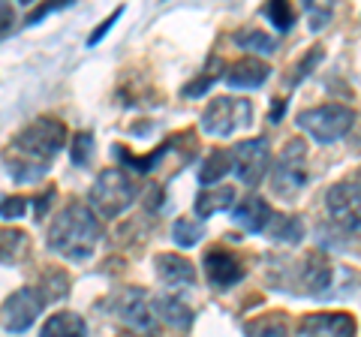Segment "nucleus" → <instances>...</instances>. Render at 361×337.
<instances>
[{"mask_svg": "<svg viewBox=\"0 0 361 337\" xmlns=\"http://www.w3.org/2000/svg\"><path fill=\"white\" fill-rule=\"evenodd\" d=\"M66 142V123L58 118H39L27 123L9 145L6 166L16 181H37V178L49 168L54 154L63 148Z\"/></svg>", "mask_w": 361, "mask_h": 337, "instance_id": "f257e3e1", "label": "nucleus"}, {"mask_svg": "<svg viewBox=\"0 0 361 337\" xmlns=\"http://www.w3.org/2000/svg\"><path fill=\"white\" fill-rule=\"evenodd\" d=\"M99 220L85 202H70L49 226V247L63 259H87L99 241Z\"/></svg>", "mask_w": 361, "mask_h": 337, "instance_id": "f03ea898", "label": "nucleus"}, {"mask_svg": "<svg viewBox=\"0 0 361 337\" xmlns=\"http://www.w3.org/2000/svg\"><path fill=\"white\" fill-rule=\"evenodd\" d=\"M133 199H135V187L123 168H106L90 187V211H97L106 220H115L121 211H127Z\"/></svg>", "mask_w": 361, "mask_h": 337, "instance_id": "7ed1b4c3", "label": "nucleus"}, {"mask_svg": "<svg viewBox=\"0 0 361 337\" xmlns=\"http://www.w3.org/2000/svg\"><path fill=\"white\" fill-rule=\"evenodd\" d=\"M353 123H355V111L341 103H325L298 115V127L307 130L319 145H331L337 139H343L353 130Z\"/></svg>", "mask_w": 361, "mask_h": 337, "instance_id": "20e7f679", "label": "nucleus"}, {"mask_svg": "<svg viewBox=\"0 0 361 337\" xmlns=\"http://www.w3.org/2000/svg\"><path fill=\"white\" fill-rule=\"evenodd\" d=\"M253 121V106L241 97H220V99H211V106L205 109L202 115V130L208 136H232L235 130L247 127Z\"/></svg>", "mask_w": 361, "mask_h": 337, "instance_id": "39448f33", "label": "nucleus"}, {"mask_svg": "<svg viewBox=\"0 0 361 337\" xmlns=\"http://www.w3.org/2000/svg\"><path fill=\"white\" fill-rule=\"evenodd\" d=\"M304 157H307V148H304L301 139L286 142V148L280 151L277 166H274V172H271V190H274L280 199H295L301 193V187L307 184Z\"/></svg>", "mask_w": 361, "mask_h": 337, "instance_id": "423d86ee", "label": "nucleus"}, {"mask_svg": "<svg viewBox=\"0 0 361 337\" xmlns=\"http://www.w3.org/2000/svg\"><path fill=\"white\" fill-rule=\"evenodd\" d=\"M45 301H49V295H45L42 289H33V286H25V289L13 292V295L4 301V307H0V317H4V329H6L9 334L27 331L30 325L37 322L39 313H42Z\"/></svg>", "mask_w": 361, "mask_h": 337, "instance_id": "0eeeda50", "label": "nucleus"}, {"mask_svg": "<svg viewBox=\"0 0 361 337\" xmlns=\"http://www.w3.org/2000/svg\"><path fill=\"white\" fill-rule=\"evenodd\" d=\"M232 154V168L238 175V181L247 187H256L259 181L265 178L268 172V163H271V151H268V139L256 136V139H244L238 142Z\"/></svg>", "mask_w": 361, "mask_h": 337, "instance_id": "6e6552de", "label": "nucleus"}, {"mask_svg": "<svg viewBox=\"0 0 361 337\" xmlns=\"http://www.w3.org/2000/svg\"><path fill=\"white\" fill-rule=\"evenodd\" d=\"M329 214L341 223L343 229L361 235V187L355 181H341L329 190Z\"/></svg>", "mask_w": 361, "mask_h": 337, "instance_id": "1a4fd4ad", "label": "nucleus"}, {"mask_svg": "<svg viewBox=\"0 0 361 337\" xmlns=\"http://www.w3.org/2000/svg\"><path fill=\"white\" fill-rule=\"evenodd\" d=\"M118 317L133 334L139 337H157V313L154 305H148L142 289H127L118 301Z\"/></svg>", "mask_w": 361, "mask_h": 337, "instance_id": "9d476101", "label": "nucleus"}, {"mask_svg": "<svg viewBox=\"0 0 361 337\" xmlns=\"http://www.w3.org/2000/svg\"><path fill=\"white\" fill-rule=\"evenodd\" d=\"M304 337H355V319L349 313H310L301 319Z\"/></svg>", "mask_w": 361, "mask_h": 337, "instance_id": "9b49d317", "label": "nucleus"}, {"mask_svg": "<svg viewBox=\"0 0 361 337\" xmlns=\"http://www.w3.org/2000/svg\"><path fill=\"white\" fill-rule=\"evenodd\" d=\"M154 271L169 286H193L196 283L193 262L184 259V256H178V253H160L154 259Z\"/></svg>", "mask_w": 361, "mask_h": 337, "instance_id": "f8f14e48", "label": "nucleus"}, {"mask_svg": "<svg viewBox=\"0 0 361 337\" xmlns=\"http://www.w3.org/2000/svg\"><path fill=\"white\" fill-rule=\"evenodd\" d=\"M298 280L307 295H322V292L331 286V262L325 259L322 253H307L301 262Z\"/></svg>", "mask_w": 361, "mask_h": 337, "instance_id": "ddd939ff", "label": "nucleus"}, {"mask_svg": "<svg viewBox=\"0 0 361 337\" xmlns=\"http://www.w3.org/2000/svg\"><path fill=\"white\" fill-rule=\"evenodd\" d=\"M271 75V66L259 58H244L238 63H232L226 70V85L229 87H241V91H250V87H262Z\"/></svg>", "mask_w": 361, "mask_h": 337, "instance_id": "4468645a", "label": "nucleus"}, {"mask_svg": "<svg viewBox=\"0 0 361 337\" xmlns=\"http://www.w3.org/2000/svg\"><path fill=\"white\" fill-rule=\"evenodd\" d=\"M205 274H208V280L214 286H220V289H226V286H235L238 280L244 277V268H241V262L235 259L232 253H226V250H211L208 256H205Z\"/></svg>", "mask_w": 361, "mask_h": 337, "instance_id": "2eb2a0df", "label": "nucleus"}, {"mask_svg": "<svg viewBox=\"0 0 361 337\" xmlns=\"http://www.w3.org/2000/svg\"><path fill=\"white\" fill-rule=\"evenodd\" d=\"M274 220V211L262 196H247L238 208H235V223L247 232H265Z\"/></svg>", "mask_w": 361, "mask_h": 337, "instance_id": "dca6fc26", "label": "nucleus"}, {"mask_svg": "<svg viewBox=\"0 0 361 337\" xmlns=\"http://www.w3.org/2000/svg\"><path fill=\"white\" fill-rule=\"evenodd\" d=\"M39 337H87V325L78 313L61 310L45 319V325L39 329Z\"/></svg>", "mask_w": 361, "mask_h": 337, "instance_id": "f3484780", "label": "nucleus"}, {"mask_svg": "<svg viewBox=\"0 0 361 337\" xmlns=\"http://www.w3.org/2000/svg\"><path fill=\"white\" fill-rule=\"evenodd\" d=\"M154 313L160 319H166L175 329H190L193 325V310H190L178 295H160L154 301Z\"/></svg>", "mask_w": 361, "mask_h": 337, "instance_id": "a211bd4d", "label": "nucleus"}, {"mask_svg": "<svg viewBox=\"0 0 361 337\" xmlns=\"http://www.w3.org/2000/svg\"><path fill=\"white\" fill-rule=\"evenodd\" d=\"M247 337H292L286 313H265V317H256L244 325Z\"/></svg>", "mask_w": 361, "mask_h": 337, "instance_id": "6ab92c4d", "label": "nucleus"}, {"mask_svg": "<svg viewBox=\"0 0 361 337\" xmlns=\"http://www.w3.org/2000/svg\"><path fill=\"white\" fill-rule=\"evenodd\" d=\"M235 205V190L232 187H217V190H205L199 199H196V214L199 217H214L220 211H229Z\"/></svg>", "mask_w": 361, "mask_h": 337, "instance_id": "aec40b11", "label": "nucleus"}, {"mask_svg": "<svg viewBox=\"0 0 361 337\" xmlns=\"http://www.w3.org/2000/svg\"><path fill=\"white\" fill-rule=\"evenodd\" d=\"M271 238L280 241V244H295L304 238V223L301 217H292V214H277L274 220H271Z\"/></svg>", "mask_w": 361, "mask_h": 337, "instance_id": "412c9836", "label": "nucleus"}, {"mask_svg": "<svg viewBox=\"0 0 361 337\" xmlns=\"http://www.w3.org/2000/svg\"><path fill=\"white\" fill-rule=\"evenodd\" d=\"M27 253V235L18 229H0V259L18 262Z\"/></svg>", "mask_w": 361, "mask_h": 337, "instance_id": "4be33fe9", "label": "nucleus"}, {"mask_svg": "<svg viewBox=\"0 0 361 337\" xmlns=\"http://www.w3.org/2000/svg\"><path fill=\"white\" fill-rule=\"evenodd\" d=\"M232 166V154L229 151H211L205 157V163H202V172H199V181L202 184H217L220 178L229 172Z\"/></svg>", "mask_w": 361, "mask_h": 337, "instance_id": "5701e85b", "label": "nucleus"}, {"mask_svg": "<svg viewBox=\"0 0 361 337\" xmlns=\"http://www.w3.org/2000/svg\"><path fill=\"white\" fill-rule=\"evenodd\" d=\"M235 42H238L244 51H256V54H271L274 51V37H268V33H262V30H253V27L235 33Z\"/></svg>", "mask_w": 361, "mask_h": 337, "instance_id": "b1692460", "label": "nucleus"}, {"mask_svg": "<svg viewBox=\"0 0 361 337\" xmlns=\"http://www.w3.org/2000/svg\"><path fill=\"white\" fill-rule=\"evenodd\" d=\"M202 229L199 223H193V220H184L180 217L178 223H175V229H172V235H175V241L180 244V247H196L199 244V238H202Z\"/></svg>", "mask_w": 361, "mask_h": 337, "instance_id": "393cba45", "label": "nucleus"}, {"mask_svg": "<svg viewBox=\"0 0 361 337\" xmlns=\"http://www.w3.org/2000/svg\"><path fill=\"white\" fill-rule=\"evenodd\" d=\"M265 16L271 18V25L277 30H289L295 25V9H292V4H268Z\"/></svg>", "mask_w": 361, "mask_h": 337, "instance_id": "a878e982", "label": "nucleus"}, {"mask_svg": "<svg viewBox=\"0 0 361 337\" xmlns=\"http://www.w3.org/2000/svg\"><path fill=\"white\" fill-rule=\"evenodd\" d=\"M90 154H94V136H90V133H78V136L73 139V151H70L73 163L85 166L90 160Z\"/></svg>", "mask_w": 361, "mask_h": 337, "instance_id": "bb28decb", "label": "nucleus"}, {"mask_svg": "<svg viewBox=\"0 0 361 337\" xmlns=\"http://www.w3.org/2000/svg\"><path fill=\"white\" fill-rule=\"evenodd\" d=\"M319 61H322V49H310V51H307V58H304V61L295 66V73H292V85L304 82V78H307V73H310Z\"/></svg>", "mask_w": 361, "mask_h": 337, "instance_id": "cd10ccee", "label": "nucleus"}, {"mask_svg": "<svg viewBox=\"0 0 361 337\" xmlns=\"http://www.w3.org/2000/svg\"><path fill=\"white\" fill-rule=\"evenodd\" d=\"M25 208H27V202L21 196H9V199L0 202V217L4 220H18L21 214H25Z\"/></svg>", "mask_w": 361, "mask_h": 337, "instance_id": "c85d7f7f", "label": "nucleus"}, {"mask_svg": "<svg viewBox=\"0 0 361 337\" xmlns=\"http://www.w3.org/2000/svg\"><path fill=\"white\" fill-rule=\"evenodd\" d=\"M16 27V13H13V6L9 4H0V39L6 37V33H13Z\"/></svg>", "mask_w": 361, "mask_h": 337, "instance_id": "c756f323", "label": "nucleus"}, {"mask_svg": "<svg viewBox=\"0 0 361 337\" xmlns=\"http://www.w3.org/2000/svg\"><path fill=\"white\" fill-rule=\"evenodd\" d=\"M307 13H310V27H313V30H322V25H325V21H329V16H331V9H319V6L307 4Z\"/></svg>", "mask_w": 361, "mask_h": 337, "instance_id": "7c9ffc66", "label": "nucleus"}, {"mask_svg": "<svg viewBox=\"0 0 361 337\" xmlns=\"http://www.w3.org/2000/svg\"><path fill=\"white\" fill-rule=\"evenodd\" d=\"M118 18H121V9H115V16H111V18H106V21H103V25H99V27H97V33H94V37H90V46H97V42H99V39H103V37H106V33L111 30V25H115V21H118Z\"/></svg>", "mask_w": 361, "mask_h": 337, "instance_id": "2f4dec72", "label": "nucleus"}, {"mask_svg": "<svg viewBox=\"0 0 361 337\" xmlns=\"http://www.w3.org/2000/svg\"><path fill=\"white\" fill-rule=\"evenodd\" d=\"M214 85V75H202L199 82H193V85H187V97H196V94H202V91H208V87Z\"/></svg>", "mask_w": 361, "mask_h": 337, "instance_id": "473e14b6", "label": "nucleus"}, {"mask_svg": "<svg viewBox=\"0 0 361 337\" xmlns=\"http://www.w3.org/2000/svg\"><path fill=\"white\" fill-rule=\"evenodd\" d=\"M283 103H280V106H274V109H271V121H280V118H283Z\"/></svg>", "mask_w": 361, "mask_h": 337, "instance_id": "72a5a7b5", "label": "nucleus"}, {"mask_svg": "<svg viewBox=\"0 0 361 337\" xmlns=\"http://www.w3.org/2000/svg\"><path fill=\"white\" fill-rule=\"evenodd\" d=\"M355 184L361 187V168H358V172H355Z\"/></svg>", "mask_w": 361, "mask_h": 337, "instance_id": "f704fd0d", "label": "nucleus"}]
</instances>
